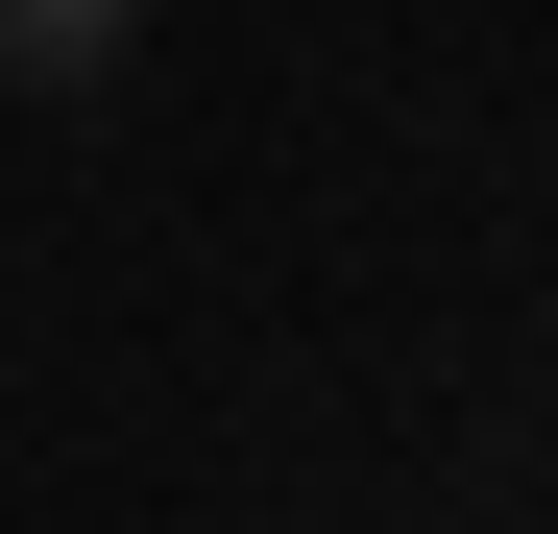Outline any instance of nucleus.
I'll return each mask as SVG.
<instances>
[{
	"mask_svg": "<svg viewBox=\"0 0 558 534\" xmlns=\"http://www.w3.org/2000/svg\"><path fill=\"white\" fill-rule=\"evenodd\" d=\"M122 25H146V0H0V73H25V98H98Z\"/></svg>",
	"mask_w": 558,
	"mask_h": 534,
	"instance_id": "nucleus-1",
	"label": "nucleus"
}]
</instances>
